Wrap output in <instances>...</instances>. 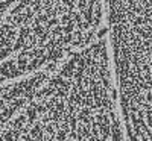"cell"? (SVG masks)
Here are the masks:
<instances>
[{
    "mask_svg": "<svg viewBox=\"0 0 152 141\" xmlns=\"http://www.w3.org/2000/svg\"><path fill=\"white\" fill-rule=\"evenodd\" d=\"M125 141H152V0H104Z\"/></svg>",
    "mask_w": 152,
    "mask_h": 141,
    "instance_id": "cell-2",
    "label": "cell"
},
{
    "mask_svg": "<svg viewBox=\"0 0 152 141\" xmlns=\"http://www.w3.org/2000/svg\"><path fill=\"white\" fill-rule=\"evenodd\" d=\"M105 33L104 0H18L0 20V85L59 64Z\"/></svg>",
    "mask_w": 152,
    "mask_h": 141,
    "instance_id": "cell-1",
    "label": "cell"
}]
</instances>
